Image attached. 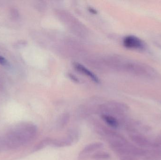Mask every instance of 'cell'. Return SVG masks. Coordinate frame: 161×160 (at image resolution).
<instances>
[{"label":"cell","instance_id":"10","mask_svg":"<svg viewBox=\"0 0 161 160\" xmlns=\"http://www.w3.org/2000/svg\"><path fill=\"white\" fill-rule=\"evenodd\" d=\"M0 65L3 66H7L9 65V63L5 58L0 55Z\"/></svg>","mask_w":161,"mask_h":160},{"label":"cell","instance_id":"2","mask_svg":"<svg viewBox=\"0 0 161 160\" xmlns=\"http://www.w3.org/2000/svg\"><path fill=\"white\" fill-rule=\"evenodd\" d=\"M123 44L127 49L143 50L146 48L145 42L138 37L128 35L123 39Z\"/></svg>","mask_w":161,"mask_h":160},{"label":"cell","instance_id":"8","mask_svg":"<svg viewBox=\"0 0 161 160\" xmlns=\"http://www.w3.org/2000/svg\"><path fill=\"white\" fill-rule=\"evenodd\" d=\"M92 158L96 160H107L109 158L110 155L106 152L99 151L95 153Z\"/></svg>","mask_w":161,"mask_h":160},{"label":"cell","instance_id":"6","mask_svg":"<svg viewBox=\"0 0 161 160\" xmlns=\"http://www.w3.org/2000/svg\"><path fill=\"white\" fill-rule=\"evenodd\" d=\"M101 118L103 121L108 124V126H110L112 127L117 128L119 126V122L118 120L112 116L109 115H102Z\"/></svg>","mask_w":161,"mask_h":160},{"label":"cell","instance_id":"9","mask_svg":"<svg viewBox=\"0 0 161 160\" xmlns=\"http://www.w3.org/2000/svg\"><path fill=\"white\" fill-rule=\"evenodd\" d=\"M69 116H61V119L59 120V122L60 123V126H64L67 122H68Z\"/></svg>","mask_w":161,"mask_h":160},{"label":"cell","instance_id":"4","mask_svg":"<svg viewBox=\"0 0 161 160\" xmlns=\"http://www.w3.org/2000/svg\"><path fill=\"white\" fill-rule=\"evenodd\" d=\"M74 66L75 69H76L77 70L91 78L95 82L99 83V79L97 77L96 75H95L93 72L90 71L89 70L86 68L85 67L81 65V64L75 63L74 64Z\"/></svg>","mask_w":161,"mask_h":160},{"label":"cell","instance_id":"3","mask_svg":"<svg viewBox=\"0 0 161 160\" xmlns=\"http://www.w3.org/2000/svg\"><path fill=\"white\" fill-rule=\"evenodd\" d=\"M130 137L131 140L139 146L148 147L152 146V143L150 142L146 137L141 134H132Z\"/></svg>","mask_w":161,"mask_h":160},{"label":"cell","instance_id":"1","mask_svg":"<svg viewBox=\"0 0 161 160\" xmlns=\"http://www.w3.org/2000/svg\"><path fill=\"white\" fill-rule=\"evenodd\" d=\"M36 126L30 122H21L0 133V152L19 148L32 141L37 134Z\"/></svg>","mask_w":161,"mask_h":160},{"label":"cell","instance_id":"5","mask_svg":"<svg viewBox=\"0 0 161 160\" xmlns=\"http://www.w3.org/2000/svg\"><path fill=\"white\" fill-rule=\"evenodd\" d=\"M103 144L100 142H95L90 144L84 147V149L80 153V157H83L94 151H96L103 147Z\"/></svg>","mask_w":161,"mask_h":160},{"label":"cell","instance_id":"7","mask_svg":"<svg viewBox=\"0 0 161 160\" xmlns=\"http://www.w3.org/2000/svg\"><path fill=\"white\" fill-rule=\"evenodd\" d=\"M52 141L53 140L50 138H46L44 139L43 141L39 143L35 147L34 150L35 151H38V150H40L42 148H44L45 147L47 146L48 145L52 144Z\"/></svg>","mask_w":161,"mask_h":160}]
</instances>
